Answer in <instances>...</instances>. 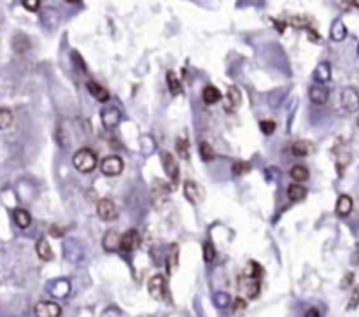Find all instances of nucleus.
Instances as JSON below:
<instances>
[{
	"label": "nucleus",
	"instance_id": "f257e3e1",
	"mask_svg": "<svg viewBox=\"0 0 359 317\" xmlns=\"http://www.w3.org/2000/svg\"><path fill=\"white\" fill-rule=\"evenodd\" d=\"M72 163H74L76 170H79V172H83V173H90V172H93V170L96 169L98 160H96V154L93 153L91 149L83 147V149H79L76 154H74V158H72Z\"/></svg>",
	"mask_w": 359,
	"mask_h": 317
},
{
	"label": "nucleus",
	"instance_id": "f03ea898",
	"mask_svg": "<svg viewBox=\"0 0 359 317\" xmlns=\"http://www.w3.org/2000/svg\"><path fill=\"white\" fill-rule=\"evenodd\" d=\"M239 291L242 294L249 298V300H254L258 298L261 291V284H260V279L258 277H251L247 273H243L239 277Z\"/></svg>",
	"mask_w": 359,
	"mask_h": 317
},
{
	"label": "nucleus",
	"instance_id": "7ed1b4c3",
	"mask_svg": "<svg viewBox=\"0 0 359 317\" xmlns=\"http://www.w3.org/2000/svg\"><path fill=\"white\" fill-rule=\"evenodd\" d=\"M123 169H124L123 160H121L120 156H116V154L104 158V160H102V163H100V170H102V173H104V175H107V177L120 175V173L123 172Z\"/></svg>",
	"mask_w": 359,
	"mask_h": 317
},
{
	"label": "nucleus",
	"instance_id": "20e7f679",
	"mask_svg": "<svg viewBox=\"0 0 359 317\" xmlns=\"http://www.w3.org/2000/svg\"><path fill=\"white\" fill-rule=\"evenodd\" d=\"M148 291L151 294V298H154L158 301H163L167 298V282H165L163 275H154V277L149 279Z\"/></svg>",
	"mask_w": 359,
	"mask_h": 317
},
{
	"label": "nucleus",
	"instance_id": "39448f33",
	"mask_svg": "<svg viewBox=\"0 0 359 317\" xmlns=\"http://www.w3.org/2000/svg\"><path fill=\"white\" fill-rule=\"evenodd\" d=\"M161 165H163L165 173L170 179V184L176 186L179 182V167H177V161L174 158L172 153H163L161 154Z\"/></svg>",
	"mask_w": 359,
	"mask_h": 317
},
{
	"label": "nucleus",
	"instance_id": "423d86ee",
	"mask_svg": "<svg viewBox=\"0 0 359 317\" xmlns=\"http://www.w3.org/2000/svg\"><path fill=\"white\" fill-rule=\"evenodd\" d=\"M96 214H98V217L102 219V221H114L118 217V209L116 205H114V202L109 200V198H102V200L98 202V205H96Z\"/></svg>",
	"mask_w": 359,
	"mask_h": 317
},
{
	"label": "nucleus",
	"instance_id": "0eeeda50",
	"mask_svg": "<svg viewBox=\"0 0 359 317\" xmlns=\"http://www.w3.org/2000/svg\"><path fill=\"white\" fill-rule=\"evenodd\" d=\"M100 117H102V125H104L107 130L116 128V126L121 123L120 109L114 107V105H109V107H105L104 111H102V114H100Z\"/></svg>",
	"mask_w": 359,
	"mask_h": 317
},
{
	"label": "nucleus",
	"instance_id": "6e6552de",
	"mask_svg": "<svg viewBox=\"0 0 359 317\" xmlns=\"http://www.w3.org/2000/svg\"><path fill=\"white\" fill-rule=\"evenodd\" d=\"M342 105L347 113L359 111V91L354 88H345L342 91Z\"/></svg>",
	"mask_w": 359,
	"mask_h": 317
},
{
	"label": "nucleus",
	"instance_id": "1a4fd4ad",
	"mask_svg": "<svg viewBox=\"0 0 359 317\" xmlns=\"http://www.w3.org/2000/svg\"><path fill=\"white\" fill-rule=\"evenodd\" d=\"M37 317H60L61 307L55 301H39L33 309Z\"/></svg>",
	"mask_w": 359,
	"mask_h": 317
},
{
	"label": "nucleus",
	"instance_id": "9d476101",
	"mask_svg": "<svg viewBox=\"0 0 359 317\" xmlns=\"http://www.w3.org/2000/svg\"><path fill=\"white\" fill-rule=\"evenodd\" d=\"M140 244V235L137 230H128L126 233L121 235V240H120V251H124V253H130L133 251L135 247H139Z\"/></svg>",
	"mask_w": 359,
	"mask_h": 317
},
{
	"label": "nucleus",
	"instance_id": "9b49d317",
	"mask_svg": "<svg viewBox=\"0 0 359 317\" xmlns=\"http://www.w3.org/2000/svg\"><path fill=\"white\" fill-rule=\"evenodd\" d=\"M240 104H242V93H240V89L235 88V86L228 88V93L223 100L224 109H226L228 113H233V111H237L240 107Z\"/></svg>",
	"mask_w": 359,
	"mask_h": 317
},
{
	"label": "nucleus",
	"instance_id": "f8f14e48",
	"mask_svg": "<svg viewBox=\"0 0 359 317\" xmlns=\"http://www.w3.org/2000/svg\"><path fill=\"white\" fill-rule=\"evenodd\" d=\"M308 96H310V102L315 105H323L328 102L329 98V89L324 85H314L308 89Z\"/></svg>",
	"mask_w": 359,
	"mask_h": 317
},
{
	"label": "nucleus",
	"instance_id": "ddd939ff",
	"mask_svg": "<svg viewBox=\"0 0 359 317\" xmlns=\"http://www.w3.org/2000/svg\"><path fill=\"white\" fill-rule=\"evenodd\" d=\"M184 195L191 203H200V200L204 198V191L196 182L193 181H186L184 182Z\"/></svg>",
	"mask_w": 359,
	"mask_h": 317
},
{
	"label": "nucleus",
	"instance_id": "4468645a",
	"mask_svg": "<svg viewBox=\"0 0 359 317\" xmlns=\"http://www.w3.org/2000/svg\"><path fill=\"white\" fill-rule=\"evenodd\" d=\"M120 240H121V235L114 230L107 231L104 235V240H102V245H104V249L109 251V253H114V251H120Z\"/></svg>",
	"mask_w": 359,
	"mask_h": 317
},
{
	"label": "nucleus",
	"instance_id": "2eb2a0df",
	"mask_svg": "<svg viewBox=\"0 0 359 317\" xmlns=\"http://www.w3.org/2000/svg\"><path fill=\"white\" fill-rule=\"evenodd\" d=\"M352 207H354V202H352V198L349 197V195H340L338 200H336V214H338L340 217H345L349 216V214L352 212Z\"/></svg>",
	"mask_w": 359,
	"mask_h": 317
},
{
	"label": "nucleus",
	"instance_id": "dca6fc26",
	"mask_svg": "<svg viewBox=\"0 0 359 317\" xmlns=\"http://www.w3.org/2000/svg\"><path fill=\"white\" fill-rule=\"evenodd\" d=\"M88 91L91 93V96H95L96 100L102 102V104L109 102V98H111L107 89H105L102 85H98V83H95V81H90L88 83Z\"/></svg>",
	"mask_w": 359,
	"mask_h": 317
},
{
	"label": "nucleus",
	"instance_id": "f3484780",
	"mask_svg": "<svg viewBox=\"0 0 359 317\" xmlns=\"http://www.w3.org/2000/svg\"><path fill=\"white\" fill-rule=\"evenodd\" d=\"M329 77H331V67H329V63H328V61H323V63L317 65V68L314 70V79L317 81L319 85H324V83L329 81Z\"/></svg>",
	"mask_w": 359,
	"mask_h": 317
},
{
	"label": "nucleus",
	"instance_id": "a211bd4d",
	"mask_svg": "<svg viewBox=\"0 0 359 317\" xmlns=\"http://www.w3.org/2000/svg\"><path fill=\"white\" fill-rule=\"evenodd\" d=\"M35 253L42 261H51L53 259V251H51V245H49L48 238H40V240H37Z\"/></svg>",
	"mask_w": 359,
	"mask_h": 317
},
{
	"label": "nucleus",
	"instance_id": "6ab92c4d",
	"mask_svg": "<svg viewBox=\"0 0 359 317\" xmlns=\"http://www.w3.org/2000/svg\"><path fill=\"white\" fill-rule=\"evenodd\" d=\"M202 98H204V102L207 105H214L221 100V91L215 88V86L209 85V86H205L204 91H202Z\"/></svg>",
	"mask_w": 359,
	"mask_h": 317
},
{
	"label": "nucleus",
	"instance_id": "aec40b11",
	"mask_svg": "<svg viewBox=\"0 0 359 317\" xmlns=\"http://www.w3.org/2000/svg\"><path fill=\"white\" fill-rule=\"evenodd\" d=\"M12 219H14V223L23 230L28 228L30 223H32V216H30V212L25 210V209H14V212H12Z\"/></svg>",
	"mask_w": 359,
	"mask_h": 317
},
{
	"label": "nucleus",
	"instance_id": "412c9836",
	"mask_svg": "<svg viewBox=\"0 0 359 317\" xmlns=\"http://www.w3.org/2000/svg\"><path fill=\"white\" fill-rule=\"evenodd\" d=\"M307 197V188L305 186H299L298 182L291 184L287 188V198L293 202H301L303 198Z\"/></svg>",
	"mask_w": 359,
	"mask_h": 317
},
{
	"label": "nucleus",
	"instance_id": "4be33fe9",
	"mask_svg": "<svg viewBox=\"0 0 359 317\" xmlns=\"http://www.w3.org/2000/svg\"><path fill=\"white\" fill-rule=\"evenodd\" d=\"M167 85H168V89H170V93L174 96H177V95L182 93V85H180L179 77L176 76V72H172V70H168L167 72Z\"/></svg>",
	"mask_w": 359,
	"mask_h": 317
},
{
	"label": "nucleus",
	"instance_id": "5701e85b",
	"mask_svg": "<svg viewBox=\"0 0 359 317\" xmlns=\"http://www.w3.org/2000/svg\"><path fill=\"white\" fill-rule=\"evenodd\" d=\"M289 175H291L293 181L303 182L308 179V170L305 169L303 165H295V167H291V170H289Z\"/></svg>",
	"mask_w": 359,
	"mask_h": 317
},
{
	"label": "nucleus",
	"instance_id": "b1692460",
	"mask_svg": "<svg viewBox=\"0 0 359 317\" xmlns=\"http://www.w3.org/2000/svg\"><path fill=\"white\" fill-rule=\"evenodd\" d=\"M345 37H347V29H345V25H343L340 20H336L331 27V39L340 42V40H343Z\"/></svg>",
	"mask_w": 359,
	"mask_h": 317
},
{
	"label": "nucleus",
	"instance_id": "393cba45",
	"mask_svg": "<svg viewBox=\"0 0 359 317\" xmlns=\"http://www.w3.org/2000/svg\"><path fill=\"white\" fill-rule=\"evenodd\" d=\"M12 121H14V116L11 111L0 107V130H7L12 125Z\"/></svg>",
	"mask_w": 359,
	"mask_h": 317
},
{
	"label": "nucleus",
	"instance_id": "a878e982",
	"mask_svg": "<svg viewBox=\"0 0 359 317\" xmlns=\"http://www.w3.org/2000/svg\"><path fill=\"white\" fill-rule=\"evenodd\" d=\"M51 291H53V294H55V296H58V298L67 296L68 291H70V284H68L67 281L55 282V284H53V288H51Z\"/></svg>",
	"mask_w": 359,
	"mask_h": 317
},
{
	"label": "nucleus",
	"instance_id": "bb28decb",
	"mask_svg": "<svg viewBox=\"0 0 359 317\" xmlns=\"http://www.w3.org/2000/svg\"><path fill=\"white\" fill-rule=\"evenodd\" d=\"M310 144L308 142H305V141H298V142H295L293 144V147H291V151H293V154H296V156H307L308 153H310Z\"/></svg>",
	"mask_w": 359,
	"mask_h": 317
},
{
	"label": "nucleus",
	"instance_id": "cd10ccee",
	"mask_svg": "<svg viewBox=\"0 0 359 317\" xmlns=\"http://www.w3.org/2000/svg\"><path fill=\"white\" fill-rule=\"evenodd\" d=\"M200 156H202V160L204 161H212L215 158V153L214 149H212L210 144H207V142H200Z\"/></svg>",
	"mask_w": 359,
	"mask_h": 317
},
{
	"label": "nucleus",
	"instance_id": "c85d7f7f",
	"mask_svg": "<svg viewBox=\"0 0 359 317\" xmlns=\"http://www.w3.org/2000/svg\"><path fill=\"white\" fill-rule=\"evenodd\" d=\"M177 153H179V156L182 160H189V144L184 137L177 139Z\"/></svg>",
	"mask_w": 359,
	"mask_h": 317
},
{
	"label": "nucleus",
	"instance_id": "c756f323",
	"mask_svg": "<svg viewBox=\"0 0 359 317\" xmlns=\"http://www.w3.org/2000/svg\"><path fill=\"white\" fill-rule=\"evenodd\" d=\"M177 265H179V253H177V247L174 245V247H172L170 256H168V273H174V270L177 268Z\"/></svg>",
	"mask_w": 359,
	"mask_h": 317
},
{
	"label": "nucleus",
	"instance_id": "7c9ffc66",
	"mask_svg": "<svg viewBox=\"0 0 359 317\" xmlns=\"http://www.w3.org/2000/svg\"><path fill=\"white\" fill-rule=\"evenodd\" d=\"M249 170H251V165L245 163V161H237V163L232 167L233 175H243V173H247Z\"/></svg>",
	"mask_w": 359,
	"mask_h": 317
},
{
	"label": "nucleus",
	"instance_id": "2f4dec72",
	"mask_svg": "<svg viewBox=\"0 0 359 317\" xmlns=\"http://www.w3.org/2000/svg\"><path fill=\"white\" fill-rule=\"evenodd\" d=\"M204 259L207 261V263H212V261L215 259V249L214 245H212V242H205L204 244Z\"/></svg>",
	"mask_w": 359,
	"mask_h": 317
},
{
	"label": "nucleus",
	"instance_id": "473e14b6",
	"mask_svg": "<svg viewBox=\"0 0 359 317\" xmlns=\"http://www.w3.org/2000/svg\"><path fill=\"white\" fill-rule=\"evenodd\" d=\"M247 309V300L245 298H242V296H239V298H235V301H233V314H242L243 310Z\"/></svg>",
	"mask_w": 359,
	"mask_h": 317
},
{
	"label": "nucleus",
	"instance_id": "72a5a7b5",
	"mask_svg": "<svg viewBox=\"0 0 359 317\" xmlns=\"http://www.w3.org/2000/svg\"><path fill=\"white\" fill-rule=\"evenodd\" d=\"M21 4L30 12H37L40 9V0H21Z\"/></svg>",
	"mask_w": 359,
	"mask_h": 317
},
{
	"label": "nucleus",
	"instance_id": "f704fd0d",
	"mask_svg": "<svg viewBox=\"0 0 359 317\" xmlns=\"http://www.w3.org/2000/svg\"><path fill=\"white\" fill-rule=\"evenodd\" d=\"M260 128H261V132L265 133V135H271L273 133V130H275V123L273 121H261L260 123Z\"/></svg>",
	"mask_w": 359,
	"mask_h": 317
},
{
	"label": "nucleus",
	"instance_id": "c9c22d12",
	"mask_svg": "<svg viewBox=\"0 0 359 317\" xmlns=\"http://www.w3.org/2000/svg\"><path fill=\"white\" fill-rule=\"evenodd\" d=\"M358 305H359V286L354 289V293H352L351 300H349L347 309H349V310H352V309H356V307H358Z\"/></svg>",
	"mask_w": 359,
	"mask_h": 317
},
{
	"label": "nucleus",
	"instance_id": "e433bc0d",
	"mask_svg": "<svg viewBox=\"0 0 359 317\" xmlns=\"http://www.w3.org/2000/svg\"><path fill=\"white\" fill-rule=\"evenodd\" d=\"M289 23L295 25V27H299V29H305V27H307V20H305V18H299V16L291 18V21H289Z\"/></svg>",
	"mask_w": 359,
	"mask_h": 317
},
{
	"label": "nucleus",
	"instance_id": "4c0bfd02",
	"mask_svg": "<svg viewBox=\"0 0 359 317\" xmlns=\"http://www.w3.org/2000/svg\"><path fill=\"white\" fill-rule=\"evenodd\" d=\"M228 301H230V298H228V294H224V293H221V294H215V303H217V305L224 307V305H228Z\"/></svg>",
	"mask_w": 359,
	"mask_h": 317
},
{
	"label": "nucleus",
	"instance_id": "58836bf2",
	"mask_svg": "<svg viewBox=\"0 0 359 317\" xmlns=\"http://www.w3.org/2000/svg\"><path fill=\"white\" fill-rule=\"evenodd\" d=\"M65 230H61L60 226H51V230H49V233H51L53 237H61L63 235Z\"/></svg>",
	"mask_w": 359,
	"mask_h": 317
},
{
	"label": "nucleus",
	"instance_id": "ea45409f",
	"mask_svg": "<svg viewBox=\"0 0 359 317\" xmlns=\"http://www.w3.org/2000/svg\"><path fill=\"white\" fill-rule=\"evenodd\" d=\"M305 317H321V314L317 309H308L307 314H305Z\"/></svg>",
	"mask_w": 359,
	"mask_h": 317
},
{
	"label": "nucleus",
	"instance_id": "a19ab883",
	"mask_svg": "<svg viewBox=\"0 0 359 317\" xmlns=\"http://www.w3.org/2000/svg\"><path fill=\"white\" fill-rule=\"evenodd\" d=\"M352 277H354V275H352V273H349L347 277H345V281H343V284H342V288H347L349 284H351V281H352Z\"/></svg>",
	"mask_w": 359,
	"mask_h": 317
},
{
	"label": "nucleus",
	"instance_id": "79ce46f5",
	"mask_svg": "<svg viewBox=\"0 0 359 317\" xmlns=\"http://www.w3.org/2000/svg\"><path fill=\"white\" fill-rule=\"evenodd\" d=\"M275 27L279 29V32H284V27H286V25H284L282 21H275Z\"/></svg>",
	"mask_w": 359,
	"mask_h": 317
},
{
	"label": "nucleus",
	"instance_id": "37998d69",
	"mask_svg": "<svg viewBox=\"0 0 359 317\" xmlns=\"http://www.w3.org/2000/svg\"><path fill=\"white\" fill-rule=\"evenodd\" d=\"M67 2H68V4H79L81 0H67Z\"/></svg>",
	"mask_w": 359,
	"mask_h": 317
},
{
	"label": "nucleus",
	"instance_id": "c03bdc74",
	"mask_svg": "<svg viewBox=\"0 0 359 317\" xmlns=\"http://www.w3.org/2000/svg\"><path fill=\"white\" fill-rule=\"evenodd\" d=\"M352 5H356L359 9V0H352Z\"/></svg>",
	"mask_w": 359,
	"mask_h": 317
},
{
	"label": "nucleus",
	"instance_id": "a18cd8bd",
	"mask_svg": "<svg viewBox=\"0 0 359 317\" xmlns=\"http://www.w3.org/2000/svg\"><path fill=\"white\" fill-rule=\"evenodd\" d=\"M358 126H359V116H358Z\"/></svg>",
	"mask_w": 359,
	"mask_h": 317
},
{
	"label": "nucleus",
	"instance_id": "49530a36",
	"mask_svg": "<svg viewBox=\"0 0 359 317\" xmlns=\"http://www.w3.org/2000/svg\"><path fill=\"white\" fill-rule=\"evenodd\" d=\"M358 57H359V48H358Z\"/></svg>",
	"mask_w": 359,
	"mask_h": 317
}]
</instances>
